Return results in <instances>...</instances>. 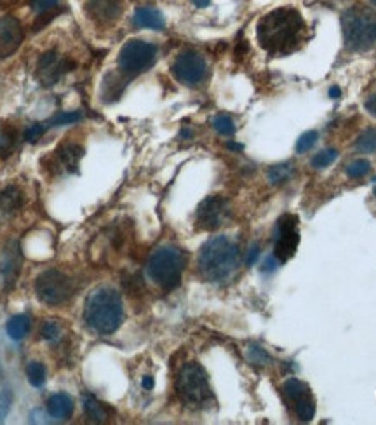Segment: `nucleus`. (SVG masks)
<instances>
[{"mask_svg":"<svg viewBox=\"0 0 376 425\" xmlns=\"http://www.w3.org/2000/svg\"><path fill=\"white\" fill-rule=\"evenodd\" d=\"M258 42L267 53L284 56L298 49L305 35V21L293 7H279L258 23Z\"/></svg>","mask_w":376,"mask_h":425,"instance_id":"f257e3e1","label":"nucleus"},{"mask_svg":"<svg viewBox=\"0 0 376 425\" xmlns=\"http://www.w3.org/2000/svg\"><path fill=\"white\" fill-rule=\"evenodd\" d=\"M124 321V304L114 288L99 286L87 295L84 304V323L92 333L111 335Z\"/></svg>","mask_w":376,"mask_h":425,"instance_id":"f03ea898","label":"nucleus"},{"mask_svg":"<svg viewBox=\"0 0 376 425\" xmlns=\"http://www.w3.org/2000/svg\"><path fill=\"white\" fill-rule=\"evenodd\" d=\"M199 272L210 283H225L239 271L241 250L226 235H216L199 251Z\"/></svg>","mask_w":376,"mask_h":425,"instance_id":"7ed1b4c3","label":"nucleus"},{"mask_svg":"<svg viewBox=\"0 0 376 425\" xmlns=\"http://www.w3.org/2000/svg\"><path fill=\"white\" fill-rule=\"evenodd\" d=\"M187 257L174 246H161L150 254L147 264V273L152 283L164 291H173L180 286Z\"/></svg>","mask_w":376,"mask_h":425,"instance_id":"20e7f679","label":"nucleus"},{"mask_svg":"<svg viewBox=\"0 0 376 425\" xmlns=\"http://www.w3.org/2000/svg\"><path fill=\"white\" fill-rule=\"evenodd\" d=\"M176 393L181 402L192 409H202L213 402L210 378L206 369L199 363H187L180 369L176 378Z\"/></svg>","mask_w":376,"mask_h":425,"instance_id":"39448f33","label":"nucleus"},{"mask_svg":"<svg viewBox=\"0 0 376 425\" xmlns=\"http://www.w3.org/2000/svg\"><path fill=\"white\" fill-rule=\"evenodd\" d=\"M345 42L353 51H366L376 42V16L363 7H353L344 14Z\"/></svg>","mask_w":376,"mask_h":425,"instance_id":"423d86ee","label":"nucleus"},{"mask_svg":"<svg viewBox=\"0 0 376 425\" xmlns=\"http://www.w3.org/2000/svg\"><path fill=\"white\" fill-rule=\"evenodd\" d=\"M75 293V284L58 269L44 271L35 281V295L42 304L56 307L68 302Z\"/></svg>","mask_w":376,"mask_h":425,"instance_id":"0eeeda50","label":"nucleus"},{"mask_svg":"<svg viewBox=\"0 0 376 425\" xmlns=\"http://www.w3.org/2000/svg\"><path fill=\"white\" fill-rule=\"evenodd\" d=\"M157 60V46L145 40H129L119 53V68L126 75H140Z\"/></svg>","mask_w":376,"mask_h":425,"instance_id":"6e6552de","label":"nucleus"},{"mask_svg":"<svg viewBox=\"0 0 376 425\" xmlns=\"http://www.w3.org/2000/svg\"><path fill=\"white\" fill-rule=\"evenodd\" d=\"M298 242H300L298 216L293 213L282 214L274 230V257L277 258L279 264H286L295 257Z\"/></svg>","mask_w":376,"mask_h":425,"instance_id":"1a4fd4ad","label":"nucleus"},{"mask_svg":"<svg viewBox=\"0 0 376 425\" xmlns=\"http://www.w3.org/2000/svg\"><path fill=\"white\" fill-rule=\"evenodd\" d=\"M174 79L183 86L195 87L204 82L207 75V63L195 51H183L176 56L173 66H171Z\"/></svg>","mask_w":376,"mask_h":425,"instance_id":"9d476101","label":"nucleus"},{"mask_svg":"<svg viewBox=\"0 0 376 425\" xmlns=\"http://www.w3.org/2000/svg\"><path fill=\"white\" fill-rule=\"evenodd\" d=\"M282 394H284L288 405L293 406L295 415L300 422L307 424L314 419L315 415V399L312 395L308 383L301 382L298 378L286 380L282 386Z\"/></svg>","mask_w":376,"mask_h":425,"instance_id":"9b49d317","label":"nucleus"},{"mask_svg":"<svg viewBox=\"0 0 376 425\" xmlns=\"http://www.w3.org/2000/svg\"><path fill=\"white\" fill-rule=\"evenodd\" d=\"M230 218V204L222 195H210L199 204L195 225L199 230H216Z\"/></svg>","mask_w":376,"mask_h":425,"instance_id":"f8f14e48","label":"nucleus"},{"mask_svg":"<svg viewBox=\"0 0 376 425\" xmlns=\"http://www.w3.org/2000/svg\"><path fill=\"white\" fill-rule=\"evenodd\" d=\"M73 68L75 63L70 58H65L56 51H47L37 61V79L44 87H53Z\"/></svg>","mask_w":376,"mask_h":425,"instance_id":"ddd939ff","label":"nucleus"},{"mask_svg":"<svg viewBox=\"0 0 376 425\" xmlns=\"http://www.w3.org/2000/svg\"><path fill=\"white\" fill-rule=\"evenodd\" d=\"M21 264H23V254H21L20 242L16 239H11L0 251V281L6 290H11L16 284L21 273Z\"/></svg>","mask_w":376,"mask_h":425,"instance_id":"4468645a","label":"nucleus"},{"mask_svg":"<svg viewBox=\"0 0 376 425\" xmlns=\"http://www.w3.org/2000/svg\"><path fill=\"white\" fill-rule=\"evenodd\" d=\"M25 32L14 16L0 18V60L13 56L23 44Z\"/></svg>","mask_w":376,"mask_h":425,"instance_id":"2eb2a0df","label":"nucleus"},{"mask_svg":"<svg viewBox=\"0 0 376 425\" xmlns=\"http://www.w3.org/2000/svg\"><path fill=\"white\" fill-rule=\"evenodd\" d=\"M85 11L96 23L110 25L121 18L124 4L122 0H87Z\"/></svg>","mask_w":376,"mask_h":425,"instance_id":"dca6fc26","label":"nucleus"},{"mask_svg":"<svg viewBox=\"0 0 376 425\" xmlns=\"http://www.w3.org/2000/svg\"><path fill=\"white\" fill-rule=\"evenodd\" d=\"M84 149L77 143H63L53 155V162L65 173H77Z\"/></svg>","mask_w":376,"mask_h":425,"instance_id":"f3484780","label":"nucleus"},{"mask_svg":"<svg viewBox=\"0 0 376 425\" xmlns=\"http://www.w3.org/2000/svg\"><path fill=\"white\" fill-rule=\"evenodd\" d=\"M133 23L138 28H150V30H164L166 27V20H164L162 13L154 7H138L133 16Z\"/></svg>","mask_w":376,"mask_h":425,"instance_id":"a211bd4d","label":"nucleus"},{"mask_svg":"<svg viewBox=\"0 0 376 425\" xmlns=\"http://www.w3.org/2000/svg\"><path fill=\"white\" fill-rule=\"evenodd\" d=\"M47 409H49V415L53 419L68 420L73 415L75 405H73L72 395H68L66 393H56L47 401Z\"/></svg>","mask_w":376,"mask_h":425,"instance_id":"6ab92c4d","label":"nucleus"},{"mask_svg":"<svg viewBox=\"0 0 376 425\" xmlns=\"http://www.w3.org/2000/svg\"><path fill=\"white\" fill-rule=\"evenodd\" d=\"M23 202V192L14 185H9L4 190H0V214H4V216H11V214L20 211Z\"/></svg>","mask_w":376,"mask_h":425,"instance_id":"aec40b11","label":"nucleus"},{"mask_svg":"<svg viewBox=\"0 0 376 425\" xmlns=\"http://www.w3.org/2000/svg\"><path fill=\"white\" fill-rule=\"evenodd\" d=\"M30 330H32V317L28 314H16V316L9 317L6 324L7 336L14 342L23 340L30 333Z\"/></svg>","mask_w":376,"mask_h":425,"instance_id":"412c9836","label":"nucleus"},{"mask_svg":"<svg viewBox=\"0 0 376 425\" xmlns=\"http://www.w3.org/2000/svg\"><path fill=\"white\" fill-rule=\"evenodd\" d=\"M82 406H84V413L89 419V422H95V424L108 422L110 412H108L107 406L103 405V402H99L96 398H92V395H84Z\"/></svg>","mask_w":376,"mask_h":425,"instance_id":"4be33fe9","label":"nucleus"},{"mask_svg":"<svg viewBox=\"0 0 376 425\" xmlns=\"http://www.w3.org/2000/svg\"><path fill=\"white\" fill-rule=\"evenodd\" d=\"M11 408H13V389H11L6 371H4L2 364H0V424L7 419Z\"/></svg>","mask_w":376,"mask_h":425,"instance_id":"5701e85b","label":"nucleus"},{"mask_svg":"<svg viewBox=\"0 0 376 425\" xmlns=\"http://www.w3.org/2000/svg\"><path fill=\"white\" fill-rule=\"evenodd\" d=\"M25 373H27V380L30 386L35 387V389L44 387V383H46L47 380V369L40 361H30L27 368H25Z\"/></svg>","mask_w":376,"mask_h":425,"instance_id":"b1692460","label":"nucleus"},{"mask_svg":"<svg viewBox=\"0 0 376 425\" xmlns=\"http://www.w3.org/2000/svg\"><path fill=\"white\" fill-rule=\"evenodd\" d=\"M295 173V168H293L291 162H282V164H275L269 169V182L272 185H284L286 182H289Z\"/></svg>","mask_w":376,"mask_h":425,"instance_id":"393cba45","label":"nucleus"},{"mask_svg":"<svg viewBox=\"0 0 376 425\" xmlns=\"http://www.w3.org/2000/svg\"><path fill=\"white\" fill-rule=\"evenodd\" d=\"M40 333H42V338L46 340V342H49L51 345H56V343L61 342L63 336H65V328L56 319H49L42 324V331H40Z\"/></svg>","mask_w":376,"mask_h":425,"instance_id":"a878e982","label":"nucleus"},{"mask_svg":"<svg viewBox=\"0 0 376 425\" xmlns=\"http://www.w3.org/2000/svg\"><path fill=\"white\" fill-rule=\"evenodd\" d=\"M356 147L363 154H375L376 152V128L366 129L363 135L357 138Z\"/></svg>","mask_w":376,"mask_h":425,"instance_id":"bb28decb","label":"nucleus"},{"mask_svg":"<svg viewBox=\"0 0 376 425\" xmlns=\"http://www.w3.org/2000/svg\"><path fill=\"white\" fill-rule=\"evenodd\" d=\"M213 128L214 131L222 136H232L237 129L236 122H234L232 117L226 116V113H219V116L214 117Z\"/></svg>","mask_w":376,"mask_h":425,"instance_id":"cd10ccee","label":"nucleus"},{"mask_svg":"<svg viewBox=\"0 0 376 425\" xmlns=\"http://www.w3.org/2000/svg\"><path fill=\"white\" fill-rule=\"evenodd\" d=\"M370 171H371V162L366 161V159H356V161H352L347 166V175L353 180L363 178V176H366Z\"/></svg>","mask_w":376,"mask_h":425,"instance_id":"c85d7f7f","label":"nucleus"},{"mask_svg":"<svg viewBox=\"0 0 376 425\" xmlns=\"http://www.w3.org/2000/svg\"><path fill=\"white\" fill-rule=\"evenodd\" d=\"M336 159H338V152L334 149L321 150V152L315 154V157L312 159V168H315V169L327 168V166L333 164Z\"/></svg>","mask_w":376,"mask_h":425,"instance_id":"c756f323","label":"nucleus"},{"mask_svg":"<svg viewBox=\"0 0 376 425\" xmlns=\"http://www.w3.org/2000/svg\"><path fill=\"white\" fill-rule=\"evenodd\" d=\"M18 136L14 131L0 133V157H9L16 147Z\"/></svg>","mask_w":376,"mask_h":425,"instance_id":"7c9ffc66","label":"nucleus"},{"mask_svg":"<svg viewBox=\"0 0 376 425\" xmlns=\"http://www.w3.org/2000/svg\"><path fill=\"white\" fill-rule=\"evenodd\" d=\"M245 356H248L249 363L255 366H265L270 363V356L267 354V350H263L262 347L258 345H249Z\"/></svg>","mask_w":376,"mask_h":425,"instance_id":"2f4dec72","label":"nucleus"},{"mask_svg":"<svg viewBox=\"0 0 376 425\" xmlns=\"http://www.w3.org/2000/svg\"><path fill=\"white\" fill-rule=\"evenodd\" d=\"M82 119V112H59L58 116H54L47 124L49 128H61V125L75 124Z\"/></svg>","mask_w":376,"mask_h":425,"instance_id":"473e14b6","label":"nucleus"},{"mask_svg":"<svg viewBox=\"0 0 376 425\" xmlns=\"http://www.w3.org/2000/svg\"><path fill=\"white\" fill-rule=\"evenodd\" d=\"M319 133L317 131H307L298 138L296 142V154H307L312 147L317 143Z\"/></svg>","mask_w":376,"mask_h":425,"instance_id":"72a5a7b5","label":"nucleus"},{"mask_svg":"<svg viewBox=\"0 0 376 425\" xmlns=\"http://www.w3.org/2000/svg\"><path fill=\"white\" fill-rule=\"evenodd\" d=\"M49 129V124L47 122H37V124H32L30 128L25 131V140H27L28 143H35L37 140L42 138L44 133Z\"/></svg>","mask_w":376,"mask_h":425,"instance_id":"f704fd0d","label":"nucleus"},{"mask_svg":"<svg viewBox=\"0 0 376 425\" xmlns=\"http://www.w3.org/2000/svg\"><path fill=\"white\" fill-rule=\"evenodd\" d=\"M58 2L59 0H32V9L40 16L44 13H49L53 7L58 6Z\"/></svg>","mask_w":376,"mask_h":425,"instance_id":"c9c22d12","label":"nucleus"},{"mask_svg":"<svg viewBox=\"0 0 376 425\" xmlns=\"http://www.w3.org/2000/svg\"><path fill=\"white\" fill-rule=\"evenodd\" d=\"M260 253H262V251H260V244H253L251 250L248 251V257H245V264L255 265L256 260H258Z\"/></svg>","mask_w":376,"mask_h":425,"instance_id":"e433bc0d","label":"nucleus"},{"mask_svg":"<svg viewBox=\"0 0 376 425\" xmlns=\"http://www.w3.org/2000/svg\"><path fill=\"white\" fill-rule=\"evenodd\" d=\"M279 261H277V258L275 257H269L267 258L265 261H263V267H262V272H274L275 269L279 267Z\"/></svg>","mask_w":376,"mask_h":425,"instance_id":"4c0bfd02","label":"nucleus"},{"mask_svg":"<svg viewBox=\"0 0 376 425\" xmlns=\"http://www.w3.org/2000/svg\"><path fill=\"white\" fill-rule=\"evenodd\" d=\"M364 109H366L371 116L376 117V94L370 96V98L366 99V103H364Z\"/></svg>","mask_w":376,"mask_h":425,"instance_id":"58836bf2","label":"nucleus"},{"mask_svg":"<svg viewBox=\"0 0 376 425\" xmlns=\"http://www.w3.org/2000/svg\"><path fill=\"white\" fill-rule=\"evenodd\" d=\"M154 386H155L154 378H152V376H145V378H143V389L145 390H152V389H154Z\"/></svg>","mask_w":376,"mask_h":425,"instance_id":"ea45409f","label":"nucleus"},{"mask_svg":"<svg viewBox=\"0 0 376 425\" xmlns=\"http://www.w3.org/2000/svg\"><path fill=\"white\" fill-rule=\"evenodd\" d=\"M341 96V90L338 86H333L329 90V98H333V99H338Z\"/></svg>","mask_w":376,"mask_h":425,"instance_id":"a19ab883","label":"nucleus"},{"mask_svg":"<svg viewBox=\"0 0 376 425\" xmlns=\"http://www.w3.org/2000/svg\"><path fill=\"white\" fill-rule=\"evenodd\" d=\"M193 6L197 7H207L211 4V0H192Z\"/></svg>","mask_w":376,"mask_h":425,"instance_id":"79ce46f5","label":"nucleus"},{"mask_svg":"<svg viewBox=\"0 0 376 425\" xmlns=\"http://www.w3.org/2000/svg\"><path fill=\"white\" fill-rule=\"evenodd\" d=\"M230 150H242V145H237V143H229Z\"/></svg>","mask_w":376,"mask_h":425,"instance_id":"37998d69","label":"nucleus"},{"mask_svg":"<svg viewBox=\"0 0 376 425\" xmlns=\"http://www.w3.org/2000/svg\"><path fill=\"white\" fill-rule=\"evenodd\" d=\"M375 183H376V178H375ZM375 195H376V185H375Z\"/></svg>","mask_w":376,"mask_h":425,"instance_id":"c03bdc74","label":"nucleus"},{"mask_svg":"<svg viewBox=\"0 0 376 425\" xmlns=\"http://www.w3.org/2000/svg\"><path fill=\"white\" fill-rule=\"evenodd\" d=\"M371 2H373V4H375V6H376V0H371Z\"/></svg>","mask_w":376,"mask_h":425,"instance_id":"a18cd8bd","label":"nucleus"}]
</instances>
